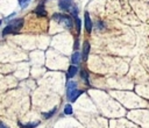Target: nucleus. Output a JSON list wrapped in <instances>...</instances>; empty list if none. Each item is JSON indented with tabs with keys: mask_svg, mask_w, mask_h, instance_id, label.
I'll list each match as a JSON object with an SVG mask.
<instances>
[{
	"mask_svg": "<svg viewBox=\"0 0 149 128\" xmlns=\"http://www.w3.org/2000/svg\"><path fill=\"white\" fill-rule=\"evenodd\" d=\"M23 26V19H14L12 20L2 30V36H6L7 34H16L20 31V29Z\"/></svg>",
	"mask_w": 149,
	"mask_h": 128,
	"instance_id": "obj_1",
	"label": "nucleus"
},
{
	"mask_svg": "<svg viewBox=\"0 0 149 128\" xmlns=\"http://www.w3.org/2000/svg\"><path fill=\"white\" fill-rule=\"evenodd\" d=\"M52 20L58 21L65 28H72V20L68 15H64V14H61V13H55L52 15Z\"/></svg>",
	"mask_w": 149,
	"mask_h": 128,
	"instance_id": "obj_2",
	"label": "nucleus"
},
{
	"mask_svg": "<svg viewBox=\"0 0 149 128\" xmlns=\"http://www.w3.org/2000/svg\"><path fill=\"white\" fill-rule=\"evenodd\" d=\"M79 90H77V84L74 81H68L66 84V97L69 100L72 99V97L78 92Z\"/></svg>",
	"mask_w": 149,
	"mask_h": 128,
	"instance_id": "obj_3",
	"label": "nucleus"
},
{
	"mask_svg": "<svg viewBox=\"0 0 149 128\" xmlns=\"http://www.w3.org/2000/svg\"><path fill=\"white\" fill-rule=\"evenodd\" d=\"M35 13H36L38 16H45V15H47V10H45V8H44V3H43V2L40 3V5L36 7Z\"/></svg>",
	"mask_w": 149,
	"mask_h": 128,
	"instance_id": "obj_4",
	"label": "nucleus"
},
{
	"mask_svg": "<svg viewBox=\"0 0 149 128\" xmlns=\"http://www.w3.org/2000/svg\"><path fill=\"white\" fill-rule=\"evenodd\" d=\"M88 52H90V43H88L87 41H85V42H84V45H83V54H81V56H83V59H84V61H86V59H87Z\"/></svg>",
	"mask_w": 149,
	"mask_h": 128,
	"instance_id": "obj_5",
	"label": "nucleus"
},
{
	"mask_svg": "<svg viewBox=\"0 0 149 128\" xmlns=\"http://www.w3.org/2000/svg\"><path fill=\"white\" fill-rule=\"evenodd\" d=\"M59 8L63 10H69L71 8V0H59Z\"/></svg>",
	"mask_w": 149,
	"mask_h": 128,
	"instance_id": "obj_6",
	"label": "nucleus"
},
{
	"mask_svg": "<svg viewBox=\"0 0 149 128\" xmlns=\"http://www.w3.org/2000/svg\"><path fill=\"white\" fill-rule=\"evenodd\" d=\"M80 59H83V56H81L78 51H76V52L72 55V57H71V62H72V64H74V65H78V64L80 63Z\"/></svg>",
	"mask_w": 149,
	"mask_h": 128,
	"instance_id": "obj_7",
	"label": "nucleus"
},
{
	"mask_svg": "<svg viewBox=\"0 0 149 128\" xmlns=\"http://www.w3.org/2000/svg\"><path fill=\"white\" fill-rule=\"evenodd\" d=\"M85 29L90 33L91 30H92V21H91V19H90V15H88V13H85Z\"/></svg>",
	"mask_w": 149,
	"mask_h": 128,
	"instance_id": "obj_8",
	"label": "nucleus"
},
{
	"mask_svg": "<svg viewBox=\"0 0 149 128\" xmlns=\"http://www.w3.org/2000/svg\"><path fill=\"white\" fill-rule=\"evenodd\" d=\"M78 72V67L73 64V65H71L70 67H69V71H68V78H72L73 76H76V73Z\"/></svg>",
	"mask_w": 149,
	"mask_h": 128,
	"instance_id": "obj_9",
	"label": "nucleus"
},
{
	"mask_svg": "<svg viewBox=\"0 0 149 128\" xmlns=\"http://www.w3.org/2000/svg\"><path fill=\"white\" fill-rule=\"evenodd\" d=\"M37 125H38V121H35V122H31V123H27V125H23V123L19 122V126H20L21 128H34V127H36Z\"/></svg>",
	"mask_w": 149,
	"mask_h": 128,
	"instance_id": "obj_10",
	"label": "nucleus"
},
{
	"mask_svg": "<svg viewBox=\"0 0 149 128\" xmlns=\"http://www.w3.org/2000/svg\"><path fill=\"white\" fill-rule=\"evenodd\" d=\"M80 76H81V78L85 80L86 85L90 86V81H88V74H87V72H86L85 70H81V71H80Z\"/></svg>",
	"mask_w": 149,
	"mask_h": 128,
	"instance_id": "obj_11",
	"label": "nucleus"
},
{
	"mask_svg": "<svg viewBox=\"0 0 149 128\" xmlns=\"http://www.w3.org/2000/svg\"><path fill=\"white\" fill-rule=\"evenodd\" d=\"M56 112H57V108L55 107V108H52L50 112H48V113H43V116H44L45 119H49V118H51Z\"/></svg>",
	"mask_w": 149,
	"mask_h": 128,
	"instance_id": "obj_12",
	"label": "nucleus"
},
{
	"mask_svg": "<svg viewBox=\"0 0 149 128\" xmlns=\"http://www.w3.org/2000/svg\"><path fill=\"white\" fill-rule=\"evenodd\" d=\"M74 22H76V30H77V33L79 34L80 33V29H81V22H80V20L76 16V19H74Z\"/></svg>",
	"mask_w": 149,
	"mask_h": 128,
	"instance_id": "obj_13",
	"label": "nucleus"
},
{
	"mask_svg": "<svg viewBox=\"0 0 149 128\" xmlns=\"http://www.w3.org/2000/svg\"><path fill=\"white\" fill-rule=\"evenodd\" d=\"M64 113H65V114H68V115L72 114V106H71L70 104L65 105V107H64Z\"/></svg>",
	"mask_w": 149,
	"mask_h": 128,
	"instance_id": "obj_14",
	"label": "nucleus"
},
{
	"mask_svg": "<svg viewBox=\"0 0 149 128\" xmlns=\"http://www.w3.org/2000/svg\"><path fill=\"white\" fill-rule=\"evenodd\" d=\"M29 1H30V0H19V5L21 6V8H26V7L28 6Z\"/></svg>",
	"mask_w": 149,
	"mask_h": 128,
	"instance_id": "obj_15",
	"label": "nucleus"
},
{
	"mask_svg": "<svg viewBox=\"0 0 149 128\" xmlns=\"http://www.w3.org/2000/svg\"><path fill=\"white\" fill-rule=\"evenodd\" d=\"M73 48H74V49H78V40L76 41V43H74V45H73Z\"/></svg>",
	"mask_w": 149,
	"mask_h": 128,
	"instance_id": "obj_16",
	"label": "nucleus"
},
{
	"mask_svg": "<svg viewBox=\"0 0 149 128\" xmlns=\"http://www.w3.org/2000/svg\"><path fill=\"white\" fill-rule=\"evenodd\" d=\"M0 126H1V128H8V127H7V126H6L3 122H1V123H0Z\"/></svg>",
	"mask_w": 149,
	"mask_h": 128,
	"instance_id": "obj_17",
	"label": "nucleus"
},
{
	"mask_svg": "<svg viewBox=\"0 0 149 128\" xmlns=\"http://www.w3.org/2000/svg\"><path fill=\"white\" fill-rule=\"evenodd\" d=\"M98 27H99V28H101V27H104V24H102L101 22H98Z\"/></svg>",
	"mask_w": 149,
	"mask_h": 128,
	"instance_id": "obj_18",
	"label": "nucleus"
}]
</instances>
